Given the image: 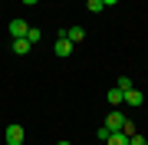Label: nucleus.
<instances>
[{"label": "nucleus", "instance_id": "f257e3e1", "mask_svg": "<svg viewBox=\"0 0 148 145\" xmlns=\"http://www.w3.org/2000/svg\"><path fill=\"white\" fill-rule=\"evenodd\" d=\"M3 139H7V145H23L27 132H23V125H7V129H3Z\"/></svg>", "mask_w": 148, "mask_h": 145}, {"label": "nucleus", "instance_id": "f03ea898", "mask_svg": "<svg viewBox=\"0 0 148 145\" xmlns=\"http://www.w3.org/2000/svg\"><path fill=\"white\" fill-rule=\"evenodd\" d=\"M53 53H56L59 59H66L69 53H73V43L66 40V33H59V36H56V43H53Z\"/></svg>", "mask_w": 148, "mask_h": 145}, {"label": "nucleus", "instance_id": "7ed1b4c3", "mask_svg": "<svg viewBox=\"0 0 148 145\" xmlns=\"http://www.w3.org/2000/svg\"><path fill=\"white\" fill-rule=\"evenodd\" d=\"M122 125H125V115H122L119 109L106 115V129H109V132H122Z\"/></svg>", "mask_w": 148, "mask_h": 145}, {"label": "nucleus", "instance_id": "20e7f679", "mask_svg": "<svg viewBox=\"0 0 148 145\" xmlns=\"http://www.w3.org/2000/svg\"><path fill=\"white\" fill-rule=\"evenodd\" d=\"M122 102H128V106L135 109V106H142V102H145V96H142V92L132 86V89H125V92H122Z\"/></svg>", "mask_w": 148, "mask_h": 145}, {"label": "nucleus", "instance_id": "39448f33", "mask_svg": "<svg viewBox=\"0 0 148 145\" xmlns=\"http://www.w3.org/2000/svg\"><path fill=\"white\" fill-rule=\"evenodd\" d=\"M27 30H30L27 20H10V36H13V40H23V36H27Z\"/></svg>", "mask_w": 148, "mask_h": 145}, {"label": "nucleus", "instance_id": "423d86ee", "mask_svg": "<svg viewBox=\"0 0 148 145\" xmlns=\"http://www.w3.org/2000/svg\"><path fill=\"white\" fill-rule=\"evenodd\" d=\"M63 33H66V40H69L73 46H79L82 40H86V30H82V27H69V30H63Z\"/></svg>", "mask_w": 148, "mask_h": 145}, {"label": "nucleus", "instance_id": "0eeeda50", "mask_svg": "<svg viewBox=\"0 0 148 145\" xmlns=\"http://www.w3.org/2000/svg\"><path fill=\"white\" fill-rule=\"evenodd\" d=\"M30 49H33V43H30L27 36H23V40H13V53H16V56H27Z\"/></svg>", "mask_w": 148, "mask_h": 145}, {"label": "nucleus", "instance_id": "6e6552de", "mask_svg": "<svg viewBox=\"0 0 148 145\" xmlns=\"http://www.w3.org/2000/svg\"><path fill=\"white\" fill-rule=\"evenodd\" d=\"M106 145H128V135L125 132H112L109 139H106Z\"/></svg>", "mask_w": 148, "mask_h": 145}, {"label": "nucleus", "instance_id": "1a4fd4ad", "mask_svg": "<svg viewBox=\"0 0 148 145\" xmlns=\"http://www.w3.org/2000/svg\"><path fill=\"white\" fill-rule=\"evenodd\" d=\"M106 99L112 102V106H122V89H115V86H112V89L106 92Z\"/></svg>", "mask_w": 148, "mask_h": 145}, {"label": "nucleus", "instance_id": "9d476101", "mask_svg": "<svg viewBox=\"0 0 148 145\" xmlns=\"http://www.w3.org/2000/svg\"><path fill=\"white\" fill-rule=\"evenodd\" d=\"M27 40H30V43H40V40H43V30L40 27H30L27 30Z\"/></svg>", "mask_w": 148, "mask_h": 145}, {"label": "nucleus", "instance_id": "9b49d317", "mask_svg": "<svg viewBox=\"0 0 148 145\" xmlns=\"http://www.w3.org/2000/svg\"><path fill=\"white\" fill-rule=\"evenodd\" d=\"M86 10L89 13H102V0H86Z\"/></svg>", "mask_w": 148, "mask_h": 145}, {"label": "nucleus", "instance_id": "f8f14e48", "mask_svg": "<svg viewBox=\"0 0 148 145\" xmlns=\"http://www.w3.org/2000/svg\"><path fill=\"white\" fill-rule=\"evenodd\" d=\"M115 89H122V92H125V89H132V79H128V76H119V82H115Z\"/></svg>", "mask_w": 148, "mask_h": 145}, {"label": "nucleus", "instance_id": "ddd939ff", "mask_svg": "<svg viewBox=\"0 0 148 145\" xmlns=\"http://www.w3.org/2000/svg\"><path fill=\"white\" fill-rule=\"evenodd\" d=\"M145 142H148V139H142L138 132H135V135H128V145H145Z\"/></svg>", "mask_w": 148, "mask_h": 145}, {"label": "nucleus", "instance_id": "4468645a", "mask_svg": "<svg viewBox=\"0 0 148 145\" xmlns=\"http://www.w3.org/2000/svg\"><path fill=\"white\" fill-rule=\"evenodd\" d=\"M119 3V0H102V7H115Z\"/></svg>", "mask_w": 148, "mask_h": 145}, {"label": "nucleus", "instance_id": "2eb2a0df", "mask_svg": "<svg viewBox=\"0 0 148 145\" xmlns=\"http://www.w3.org/2000/svg\"><path fill=\"white\" fill-rule=\"evenodd\" d=\"M23 3H27V7H33V3H40V0H23Z\"/></svg>", "mask_w": 148, "mask_h": 145}, {"label": "nucleus", "instance_id": "dca6fc26", "mask_svg": "<svg viewBox=\"0 0 148 145\" xmlns=\"http://www.w3.org/2000/svg\"><path fill=\"white\" fill-rule=\"evenodd\" d=\"M56 145H69V142H66V139H63V142H56Z\"/></svg>", "mask_w": 148, "mask_h": 145}, {"label": "nucleus", "instance_id": "f3484780", "mask_svg": "<svg viewBox=\"0 0 148 145\" xmlns=\"http://www.w3.org/2000/svg\"><path fill=\"white\" fill-rule=\"evenodd\" d=\"M0 3H3V0H0Z\"/></svg>", "mask_w": 148, "mask_h": 145}]
</instances>
